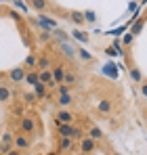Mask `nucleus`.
<instances>
[{
	"label": "nucleus",
	"instance_id": "obj_1",
	"mask_svg": "<svg viewBox=\"0 0 147 155\" xmlns=\"http://www.w3.org/2000/svg\"><path fill=\"white\" fill-rule=\"evenodd\" d=\"M17 128L21 134H27V136H34L38 132V117L34 113H25L23 117L17 120Z\"/></svg>",
	"mask_w": 147,
	"mask_h": 155
},
{
	"label": "nucleus",
	"instance_id": "obj_2",
	"mask_svg": "<svg viewBox=\"0 0 147 155\" xmlns=\"http://www.w3.org/2000/svg\"><path fill=\"white\" fill-rule=\"evenodd\" d=\"M78 149H80V155H93L99 149V143L84 134V136L78 140Z\"/></svg>",
	"mask_w": 147,
	"mask_h": 155
},
{
	"label": "nucleus",
	"instance_id": "obj_3",
	"mask_svg": "<svg viewBox=\"0 0 147 155\" xmlns=\"http://www.w3.org/2000/svg\"><path fill=\"white\" fill-rule=\"evenodd\" d=\"M76 122H78V117H76V113H72L70 109H63V107L57 109L55 124H76Z\"/></svg>",
	"mask_w": 147,
	"mask_h": 155
},
{
	"label": "nucleus",
	"instance_id": "obj_4",
	"mask_svg": "<svg viewBox=\"0 0 147 155\" xmlns=\"http://www.w3.org/2000/svg\"><path fill=\"white\" fill-rule=\"evenodd\" d=\"M13 143H15V134L11 130H4L2 136H0V153L6 155L11 149H13Z\"/></svg>",
	"mask_w": 147,
	"mask_h": 155
},
{
	"label": "nucleus",
	"instance_id": "obj_5",
	"mask_svg": "<svg viewBox=\"0 0 147 155\" xmlns=\"http://www.w3.org/2000/svg\"><path fill=\"white\" fill-rule=\"evenodd\" d=\"M13 147L15 149H19V151H29L32 149V136H27V134H15V143H13Z\"/></svg>",
	"mask_w": 147,
	"mask_h": 155
},
{
	"label": "nucleus",
	"instance_id": "obj_6",
	"mask_svg": "<svg viewBox=\"0 0 147 155\" xmlns=\"http://www.w3.org/2000/svg\"><path fill=\"white\" fill-rule=\"evenodd\" d=\"M50 74H53V80H55V84L59 86V84H63V80H65L67 67H65L63 63H55V65L50 67Z\"/></svg>",
	"mask_w": 147,
	"mask_h": 155
},
{
	"label": "nucleus",
	"instance_id": "obj_7",
	"mask_svg": "<svg viewBox=\"0 0 147 155\" xmlns=\"http://www.w3.org/2000/svg\"><path fill=\"white\" fill-rule=\"evenodd\" d=\"M126 65H128V78H130L135 84H141V82L145 80V78H143V71H141V67H139V65H135V63H132V61H128V59H126Z\"/></svg>",
	"mask_w": 147,
	"mask_h": 155
},
{
	"label": "nucleus",
	"instance_id": "obj_8",
	"mask_svg": "<svg viewBox=\"0 0 147 155\" xmlns=\"http://www.w3.org/2000/svg\"><path fill=\"white\" fill-rule=\"evenodd\" d=\"M25 71H27V69H25L23 65H21V67H13V69L6 74V80H9L11 84H21L25 80Z\"/></svg>",
	"mask_w": 147,
	"mask_h": 155
},
{
	"label": "nucleus",
	"instance_id": "obj_9",
	"mask_svg": "<svg viewBox=\"0 0 147 155\" xmlns=\"http://www.w3.org/2000/svg\"><path fill=\"white\" fill-rule=\"evenodd\" d=\"M38 82H40V84H44L49 90H55V88H57V84H55V80H53V74H50V69L38 71Z\"/></svg>",
	"mask_w": 147,
	"mask_h": 155
},
{
	"label": "nucleus",
	"instance_id": "obj_10",
	"mask_svg": "<svg viewBox=\"0 0 147 155\" xmlns=\"http://www.w3.org/2000/svg\"><path fill=\"white\" fill-rule=\"evenodd\" d=\"M74 147V140L70 136H59L57 138V149L55 151H59V153H70V149Z\"/></svg>",
	"mask_w": 147,
	"mask_h": 155
},
{
	"label": "nucleus",
	"instance_id": "obj_11",
	"mask_svg": "<svg viewBox=\"0 0 147 155\" xmlns=\"http://www.w3.org/2000/svg\"><path fill=\"white\" fill-rule=\"evenodd\" d=\"M111 111H114V101L111 99H101L97 103V113H101V115H111Z\"/></svg>",
	"mask_w": 147,
	"mask_h": 155
},
{
	"label": "nucleus",
	"instance_id": "obj_12",
	"mask_svg": "<svg viewBox=\"0 0 147 155\" xmlns=\"http://www.w3.org/2000/svg\"><path fill=\"white\" fill-rule=\"evenodd\" d=\"M55 63L50 59V54H38V63H36V69L38 71H44V69H50Z\"/></svg>",
	"mask_w": 147,
	"mask_h": 155
},
{
	"label": "nucleus",
	"instance_id": "obj_13",
	"mask_svg": "<svg viewBox=\"0 0 147 155\" xmlns=\"http://www.w3.org/2000/svg\"><path fill=\"white\" fill-rule=\"evenodd\" d=\"M13 94H15V90L9 84H0V103H11Z\"/></svg>",
	"mask_w": 147,
	"mask_h": 155
},
{
	"label": "nucleus",
	"instance_id": "obj_14",
	"mask_svg": "<svg viewBox=\"0 0 147 155\" xmlns=\"http://www.w3.org/2000/svg\"><path fill=\"white\" fill-rule=\"evenodd\" d=\"M9 111H11V115H13V117H17V120H19V117H23L25 113H27V107H25L21 101H15V103L11 105V109H9Z\"/></svg>",
	"mask_w": 147,
	"mask_h": 155
},
{
	"label": "nucleus",
	"instance_id": "obj_15",
	"mask_svg": "<svg viewBox=\"0 0 147 155\" xmlns=\"http://www.w3.org/2000/svg\"><path fill=\"white\" fill-rule=\"evenodd\" d=\"M67 19L72 21L74 25H78V27H82L84 23H86V21H84V13H82V11H70V13H67Z\"/></svg>",
	"mask_w": 147,
	"mask_h": 155
},
{
	"label": "nucleus",
	"instance_id": "obj_16",
	"mask_svg": "<svg viewBox=\"0 0 147 155\" xmlns=\"http://www.w3.org/2000/svg\"><path fill=\"white\" fill-rule=\"evenodd\" d=\"M19 101H21L25 107H34V105L38 103V99H36V94H34L32 90H23V92H21V99H19Z\"/></svg>",
	"mask_w": 147,
	"mask_h": 155
},
{
	"label": "nucleus",
	"instance_id": "obj_17",
	"mask_svg": "<svg viewBox=\"0 0 147 155\" xmlns=\"http://www.w3.org/2000/svg\"><path fill=\"white\" fill-rule=\"evenodd\" d=\"M38 21H40V25L44 27V31H53V29L57 27V21H55V19H50V17H46L44 13H40Z\"/></svg>",
	"mask_w": 147,
	"mask_h": 155
},
{
	"label": "nucleus",
	"instance_id": "obj_18",
	"mask_svg": "<svg viewBox=\"0 0 147 155\" xmlns=\"http://www.w3.org/2000/svg\"><path fill=\"white\" fill-rule=\"evenodd\" d=\"M86 136H91V138H93V140H97V143L105 138L103 130L99 128V126H95V124H91V126H88V130H86Z\"/></svg>",
	"mask_w": 147,
	"mask_h": 155
},
{
	"label": "nucleus",
	"instance_id": "obj_19",
	"mask_svg": "<svg viewBox=\"0 0 147 155\" xmlns=\"http://www.w3.org/2000/svg\"><path fill=\"white\" fill-rule=\"evenodd\" d=\"M32 92L36 94V99H38V101H42V99H46V97H49V88H46L44 84H40V82L32 86Z\"/></svg>",
	"mask_w": 147,
	"mask_h": 155
},
{
	"label": "nucleus",
	"instance_id": "obj_20",
	"mask_svg": "<svg viewBox=\"0 0 147 155\" xmlns=\"http://www.w3.org/2000/svg\"><path fill=\"white\" fill-rule=\"evenodd\" d=\"M29 6H32L34 11H38V13H44V11L50 8L49 0H29Z\"/></svg>",
	"mask_w": 147,
	"mask_h": 155
},
{
	"label": "nucleus",
	"instance_id": "obj_21",
	"mask_svg": "<svg viewBox=\"0 0 147 155\" xmlns=\"http://www.w3.org/2000/svg\"><path fill=\"white\" fill-rule=\"evenodd\" d=\"M72 38H76V40H78L80 44H88V42H91V36H88L86 31H82V29H78V27H76V29L72 31Z\"/></svg>",
	"mask_w": 147,
	"mask_h": 155
},
{
	"label": "nucleus",
	"instance_id": "obj_22",
	"mask_svg": "<svg viewBox=\"0 0 147 155\" xmlns=\"http://www.w3.org/2000/svg\"><path fill=\"white\" fill-rule=\"evenodd\" d=\"M72 103H74V94H59L57 101H55V105H59V107H63V109H67Z\"/></svg>",
	"mask_w": 147,
	"mask_h": 155
},
{
	"label": "nucleus",
	"instance_id": "obj_23",
	"mask_svg": "<svg viewBox=\"0 0 147 155\" xmlns=\"http://www.w3.org/2000/svg\"><path fill=\"white\" fill-rule=\"evenodd\" d=\"M27 86H34V84H38V69H27L25 71V80H23Z\"/></svg>",
	"mask_w": 147,
	"mask_h": 155
},
{
	"label": "nucleus",
	"instance_id": "obj_24",
	"mask_svg": "<svg viewBox=\"0 0 147 155\" xmlns=\"http://www.w3.org/2000/svg\"><path fill=\"white\" fill-rule=\"evenodd\" d=\"M36 63H38V54L36 52H29L23 61V67L25 69H36Z\"/></svg>",
	"mask_w": 147,
	"mask_h": 155
},
{
	"label": "nucleus",
	"instance_id": "obj_25",
	"mask_svg": "<svg viewBox=\"0 0 147 155\" xmlns=\"http://www.w3.org/2000/svg\"><path fill=\"white\" fill-rule=\"evenodd\" d=\"M82 136H84V130H82V126H80V124H74V126H72V132H70V138H72L74 143H78Z\"/></svg>",
	"mask_w": 147,
	"mask_h": 155
},
{
	"label": "nucleus",
	"instance_id": "obj_26",
	"mask_svg": "<svg viewBox=\"0 0 147 155\" xmlns=\"http://www.w3.org/2000/svg\"><path fill=\"white\" fill-rule=\"evenodd\" d=\"M74 124H55V130H57V136H70Z\"/></svg>",
	"mask_w": 147,
	"mask_h": 155
},
{
	"label": "nucleus",
	"instance_id": "obj_27",
	"mask_svg": "<svg viewBox=\"0 0 147 155\" xmlns=\"http://www.w3.org/2000/svg\"><path fill=\"white\" fill-rule=\"evenodd\" d=\"M76 82H78V74H76V71H72V69H67L63 84H67V86H76Z\"/></svg>",
	"mask_w": 147,
	"mask_h": 155
},
{
	"label": "nucleus",
	"instance_id": "obj_28",
	"mask_svg": "<svg viewBox=\"0 0 147 155\" xmlns=\"http://www.w3.org/2000/svg\"><path fill=\"white\" fill-rule=\"evenodd\" d=\"M74 86H67V84H59L57 88H55V94L59 97V94H72Z\"/></svg>",
	"mask_w": 147,
	"mask_h": 155
},
{
	"label": "nucleus",
	"instance_id": "obj_29",
	"mask_svg": "<svg viewBox=\"0 0 147 155\" xmlns=\"http://www.w3.org/2000/svg\"><path fill=\"white\" fill-rule=\"evenodd\" d=\"M84 21L86 23H97V13L95 11H84Z\"/></svg>",
	"mask_w": 147,
	"mask_h": 155
},
{
	"label": "nucleus",
	"instance_id": "obj_30",
	"mask_svg": "<svg viewBox=\"0 0 147 155\" xmlns=\"http://www.w3.org/2000/svg\"><path fill=\"white\" fill-rule=\"evenodd\" d=\"M78 57H80L82 61H93V54H88L84 48H78Z\"/></svg>",
	"mask_w": 147,
	"mask_h": 155
},
{
	"label": "nucleus",
	"instance_id": "obj_31",
	"mask_svg": "<svg viewBox=\"0 0 147 155\" xmlns=\"http://www.w3.org/2000/svg\"><path fill=\"white\" fill-rule=\"evenodd\" d=\"M143 23H145V21H143V19H141V21H137V23H135V25H132V31H130V34H132V36H137V34H139V31H141V27H143Z\"/></svg>",
	"mask_w": 147,
	"mask_h": 155
},
{
	"label": "nucleus",
	"instance_id": "obj_32",
	"mask_svg": "<svg viewBox=\"0 0 147 155\" xmlns=\"http://www.w3.org/2000/svg\"><path fill=\"white\" fill-rule=\"evenodd\" d=\"M122 42H124V46H130V44L135 42V36H132V34H126L122 38Z\"/></svg>",
	"mask_w": 147,
	"mask_h": 155
},
{
	"label": "nucleus",
	"instance_id": "obj_33",
	"mask_svg": "<svg viewBox=\"0 0 147 155\" xmlns=\"http://www.w3.org/2000/svg\"><path fill=\"white\" fill-rule=\"evenodd\" d=\"M40 42H50V31H42L40 34Z\"/></svg>",
	"mask_w": 147,
	"mask_h": 155
},
{
	"label": "nucleus",
	"instance_id": "obj_34",
	"mask_svg": "<svg viewBox=\"0 0 147 155\" xmlns=\"http://www.w3.org/2000/svg\"><path fill=\"white\" fill-rule=\"evenodd\" d=\"M139 86H141V94H143V97L147 99V80H143V82H141Z\"/></svg>",
	"mask_w": 147,
	"mask_h": 155
},
{
	"label": "nucleus",
	"instance_id": "obj_35",
	"mask_svg": "<svg viewBox=\"0 0 147 155\" xmlns=\"http://www.w3.org/2000/svg\"><path fill=\"white\" fill-rule=\"evenodd\" d=\"M6 155H23V151H19V149H15V147H13V149H11Z\"/></svg>",
	"mask_w": 147,
	"mask_h": 155
},
{
	"label": "nucleus",
	"instance_id": "obj_36",
	"mask_svg": "<svg viewBox=\"0 0 147 155\" xmlns=\"http://www.w3.org/2000/svg\"><path fill=\"white\" fill-rule=\"evenodd\" d=\"M135 8H137V2H135V0H132V2H130V4H128V11H135Z\"/></svg>",
	"mask_w": 147,
	"mask_h": 155
},
{
	"label": "nucleus",
	"instance_id": "obj_37",
	"mask_svg": "<svg viewBox=\"0 0 147 155\" xmlns=\"http://www.w3.org/2000/svg\"><path fill=\"white\" fill-rule=\"evenodd\" d=\"M46 155H63V153H59V151H50V153H46Z\"/></svg>",
	"mask_w": 147,
	"mask_h": 155
},
{
	"label": "nucleus",
	"instance_id": "obj_38",
	"mask_svg": "<svg viewBox=\"0 0 147 155\" xmlns=\"http://www.w3.org/2000/svg\"><path fill=\"white\" fill-rule=\"evenodd\" d=\"M145 120H147V109H145Z\"/></svg>",
	"mask_w": 147,
	"mask_h": 155
},
{
	"label": "nucleus",
	"instance_id": "obj_39",
	"mask_svg": "<svg viewBox=\"0 0 147 155\" xmlns=\"http://www.w3.org/2000/svg\"><path fill=\"white\" fill-rule=\"evenodd\" d=\"M114 155H122V153H114Z\"/></svg>",
	"mask_w": 147,
	"mask_h": 155
},
{
	"label": "nucleus",
	"instance_id": "obj_40",
	"mask_svg": "<svg viewBox=\"0 0 147 155\" xmlns=\"http://www.w3.org/2000/svg\"><path fill=\"white\" fill-rule=\"evenodd\" d=\"M145 17H147V15H145ZM145 17H143V21H145Z\"/></svg>",
	"mask_w": 147,
	"mask_h": 155
},
{
	"label": "nucleus",
	"instance_id": "obj_41",
	"mask_svg": "<svg viewBox=\"0 0 147 155\" xmlns=\"http://www.w3.org/2000/svg\"><path fill=\"white\" fill-rule=\"evenodd\" d=\"M0 15H2V11H0Z\"/></svg>",
	"mask_w": 147,
	"mask_h": 155
},
{
	"label": "nucleus",
	"instance_id": "obj_42",
	"mask_svg": "<svg viewBox=\"0 0 147 155\" xmlns=\"http://www.w3.org/2000/svg\"><path fill=\"white\" fill-rule=\"evenodd\" d=\"M27 2H29V0H27Z\"/></svg>",
	"mask_w": 147,
	"mask_h": 155
}]
</instances>
